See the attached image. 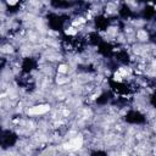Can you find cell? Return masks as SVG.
<instances>
[{"instance_id": "6da1fadb", "label": "cell", "mask_w": 156, "mask_h": 156, "mask_svg": "<svg viewBox=\"0 0 156 156\" xmlns=\"http://www.w3.org/2000/svg\"><path fill=\"white\" fill-rule=\"evenodd\" d=\"M126 119L129 122V123H136V124H139V123H143L144 121H145V118H144V116L140 113V112H138V111H129L127 115H126Z\"/></svg>"}]
</instances>
